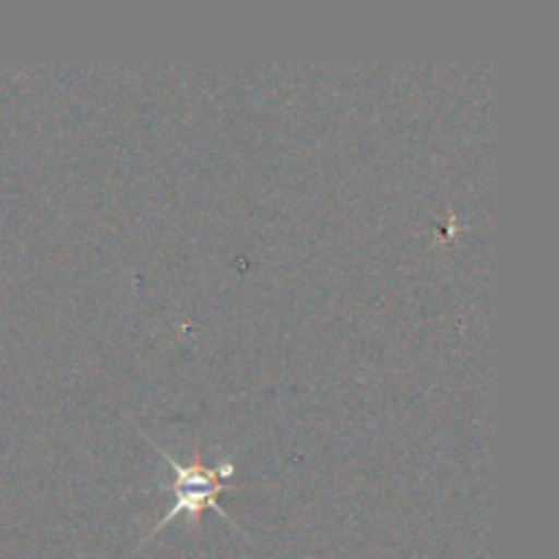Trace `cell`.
Listing matches in <instances>:
<instances>
[{
  "label": "cell",
  "instance_id": "6da1fadb",
  "mask_svg": "<svg viewBox=\"0 0 559 559\" xmlns=\"http://www.w3.org/2000/svg\"><path fill=\"white\" fill-rule=\"evenodd\" d=\"M156 451H158V456H162V462L175 473V484H173L175 502H173V508H169V511L158 519L156 527L147 533V538H151V535H156L158 530L167 527L169 522H175L180 513H186V516L197 524L200 522V513L207 511V508H211V511H216L222 519H227L229 524H235L233 516H229V513L218 506V495L227 489H233V484H227V480L233 478L235 469H238L235 467V462H224V464H216V467H207V464H202L200 459H194V462L183 464V462H178L173 453L164 451L162 445H156Z\"/></svg>",
  "mask_w": 559,
  "mask_h": 559
}]
</instances>
